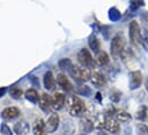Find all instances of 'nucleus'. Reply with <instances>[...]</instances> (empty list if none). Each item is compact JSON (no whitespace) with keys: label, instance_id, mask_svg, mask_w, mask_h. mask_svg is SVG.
Segmentation results:
<instances>
[{"label":"nucleus","instance_id":"13","mask_svg":"<svg viewBox=\"0 0 148 135\" xmlns=\"http://www.w3.org/2000/svg\"><path fill=\"white\" fill-rule=\"evenodd\" d=\"M39 106L44 110V111H48L52 106V99L47 95V94H41L39 97Z\"/></svg>","mask_w":148,"mask_h":135},{"label":"nucleus","instance_id":"22","mask_svg":"<svg viewBox=\"0 0 148 135\" xmlns=\"http://www.w3.org/2000/svg\"><path fill=\"white\" fill-rule=\"evenodd\" d=\"M139 41L148 50V31L146 29H141L139 31Z\"/></svg>","mask_w":148,"mask_h":135},{"label":"nucleus","instance_id":"5","mask_svg":"<svg viewBox=\"0 0 148 135\" xmlns=\"http://www.w3.org/2000/svg\"><path fill=\"white\" fill-rule=\"evenodd\" d=\"M59 121H60L59 116H58L56 113H52L51 117L48 118L47 123L45 124L47 133H53L54 131H56V128L59 127Z\"/></svg>","mask_w":148,"mask_h":135},{"label":"nucleus","instance_id":"11","mask_svg":"<svg viewBox=\"0 0 148 135\" xmlns=\"http://www.w3.org/2000/svg\"><path fill=\"white\" fill-rule=\"evenodd\" d=\"M90 79H91L92 84H93L94 86H97V87H101V86H103V85L106 84V79H105L103 74L100 73V72H98V71L93 72V73L91 74V78H90Z\"/></svg>","mask_w":148,"mask_h":135},{"label":"nucleus","instance_id":"6","mask_svg":"<svg viewBox=\"0 0 148 135\" xmlns=\"http://www.w3.org/2000/svg\"><path fill=\"white\" fill-rule=\"evenodd\" d=\"M143 82V76L139 71H132L130 73V88L137 89Z\"/></svg>","mask_w":148,"mask_h":135},{"label":"nucleus","instance_id":"25","mask_svg":"<svg viewBox=\"0 0 148 135\" xmlns=\"http://www.w3.org/2000/svg\"><path fill=\"white\" fill-rule=\"evenodd\" d=\"M71 65H73V63H71V61L69 59H62L59 62V67L61 68L62 70H69Z\"/></svg>","mask_w":148,"mask_h":135},{"label":"nucleus","instance_id":"28","mask_svg":"<svg viewBox=\"0 0 148 135\" xmlns=\"http://www.w3.org/2000/svg\"><path fill=\"white\" fill-rule=\"evenodd\" d=\"M143 5H144V1L143 0H131L130 1V7H131L132 10H137Z\"/></svg>","mask_w":148,"mask_h":135},{"label":"nucleus","instance_id":"14","mask_svg":"<svg viewBox=\"0 0 148 135\" xmlns=\"http://www.w3.org/2000/svg\"><path fill=\"white\" fill-rule=\"evenodd\" d=\"M29 124L25 121H20L14 126V131L17 135H25L29 133Z\"/></svg>","mask_w":148,"mask_h":135},{"label":"nucleus","instance_id":"21","mask_svg":"<svg viewBox=\"0 0 148 135\" xmlns=\"http://www.w3.org/2000/svg\"><path fill=\"white\" fill-rule=\"evenodd\" d=\"M88 45L91 47V49L94 52V53H98L99 49H100V42L98 40V38L95 35H91L90 39H88Z\"/></svg>","mask_w":148,"mask_h":135},{"label":"nucleus","instance_id":"24","mask_svg":"<svg viewBox=\"0 0 148 135\" xmlns=\"http://www.w3.org/2000/svg\"><path fill=\"white\" fill-rule=\"evenodd\" d=\"M9 94H10V96L13 97V99H15V100H20L21 97H22V91L20 89V88H17V87H14V88H12L10 91H9Z\"/></svg>","mask_w":148,"mask_h":135},{"label":"nucleus","instance_id":"18","mask_svg":"<svg viewBox=\"0 0 148 135\" xmlns=\"http://www.w3.org/2000/svg\"><path fill=\"white\" fill-rule=\"evenodd\" d=\"M106 119H107V118H106V117H105L102 113L98 115V116L95 117L94 121H93V125H94V127H95V128H98V130H102V128H105Z\"/></svg>","mask_w":148,"mask_h":135},{"label":"nucleus","instance_id":"1","mask_svg":"<svg viewBox=\"0 0 148 135\" xmlns=\"http://www.w3.org/2000/svg\"><path fill=\"white\" fill-rule=\"evenodd\" d=\"M68 109L71 116H80L85 111V104L78 96H70L68 100Z\"/></svg>","mask_w":148,"mask_h":135},{"label":"nucleus","instance_id":"30","mask_svg":"<svg viewBox=\"0 0 148 135\" xmlns=\"http://www.w3.org/2000/svg\"><path fill=\"white\" fill-rule=\"evenodd\" d=\"M1 133H2V135H13V133L10 132V128L6 124L1 125Z\"/></svg>","mask_w":148,"mask_h":135},{"label":"nucleus","instance_id":"32","mask_svg":"<svg viewBox=\"0 0 148 135\" xmlns=\"http://www.w3.org/2000/svg\"><path fill=\"white\" fill-rule=\"evenodd\" d=\"M79 93H82V94H84V95L88 96V95L91 94V89H90L88 87L84 86V88H80V89H79Z\"/></svg>","mask_w":148,"mask_h":135},{"label":"nucleus","instance_id":"23","mask_svg":"<svg viewBox=\"0 0 148 135\" xmlns=\"http://www.w3.org/2000/svg\"><path fill=\"white\" fill-rule=\"evenodd\" d=\"M25 97L32 103H37L38 102V93L36 89H29L25 93Z\"/></svg>","mask_w":148,"mask_h":135},{"label":"nucleus","instance_id":"2","mask_svg":"<svg viewBox=\"0 0 148 135\" xmlns=\"http://www.w3.org/2000/svg\"><path fill=\"white\" fill-rule=\"evenodd\" d=\"M68 71L71 74V77L74 78L76 81H78V82H85V81H87L91 78V74H90L88 70L85 69V68L77 67V65L73 64Z\"/></svg>","mask_w":148,"mask_h":135},{"label":"nucleus","instance_id":"8","mask_svg":"<svg viewBox=\"0 0 148 135\" xmlns=\"http://www.w3.org/2000/svg\"><path fill=\"white\" fill-rule=\"evenodd\" d=\"M64 101H66V96L62 93H55L52 97V106L55 110H60L63 108Z\"/></svg>","mask_w":148,"mask_h":135},{"label":"nucleus","instance_id":"15","mask_svg":"<svg viewBox=\"0 0 148 135\" xmlns=\"http://www.w3.org/2000/svg\"><path fill=\"white\" fill-rule=\"evenodd\" d=\"M115 117H116V120H117V121H121V123H127V121H130V120L132 119L131 115L127 113V112L124 111V110H118V111H116V112H115Z\"/></svg>","mask_w":148,"mask_h":135},{"label":"nucleus","instance_id":"10","mask_svg":"<svg viewBox=\"0 0 148 135\" xmlns=\"http://www.w3.org/2000/svg\"><path fill=\"white\" fill-rule=\"evenodd\" d=\"M58 84H59V85L62 87V89H64L67 93H70V92L74 89L71 82L69 81V79H68L64 74H59V76H58Z\"/></svg>","mask_w":148,"mask_h":135},{"label":"nucleus","instance_id":"26","mask_svg":"<svg viewBox=\"0 0 148 135\" xmlns=\"http://www.w3.org/2000/svg\"><path fill=\"white\" fill-rule=\"evenodd\" d=\"M109 18H110L111 21H118L119 18H121V13L116 9V8H111L110 10H109Z\"/></svg>","mask_w":148,"mask_h":135},{"label":"nucleus","instance_id":"33","mask_svg":"<svg viewBox=\"0 0 148 135\" xmlns=\"http://www.w3.org/2000/svg\"><path fill=\"white\" fill-rule=\"evenodd\" d=\"M6 93V88H0V96H3Z\"/></svg>","mask_w":148,"mask_h":135},{"label":"nucleus","instance_id":"29","mask_svg":"<svg viewBox=\"0 0 148 135\" xmlns=\"http://www.w3.org/2000/svg\"><path fill=\"white\" fill-rule=\"evenodd\" d=\"M138 133L140 135H148V127L144 124L138 125Z\"/></svg>","mask_w":148,"mask_h":135},{"label":"nucleus","instance_id":"31","mask_svg":"<svg viewBox=\"0 0 148 135\" xmlns=\"http://www.w3.org/2000/svg\"><path fill=\"white\" fill-rule=\"evenodd\" d=\"M119 97H121V94H119L118 92H114L110 96V99H111V101L112 102H118Z\"/></svg>","mask_w":148,"mask_h":135},{"label":"nucleus","instance_id":"16","mask_svg":"<svg viewBox=\"0 0 148 135\" xmlns=\"http://www.w3.org/2000/svg\"><path fill=\"white\" fill-rule=\"evenodd\" d=\"M44 86L46 89H52L54 87V77L52 74L51 71L46 72L45 73V77H44Z\"/></svg>","mask_w":148,"mask_h":135},{"label":"nucleus","instance_id":"35","mask_svg":"<svg viewBox=\"0 0 148 135\" xmlns=\"http://www.w3.org/2000/svg\"><path fill=\"white\" fill-rule=\"evenodd\" d=\"M98 135H107V134H106L105 132H99V134H98Z\"/></svg>","mask_w":148,"mask_h":135},{"label":"nucleus","instance_id":"12","mask_svg":"<svg viewBox=\"0 0 148 135\" xmlns=\"http://www.w3.org/2000/svg\"><path fill=\"white\" fill-rule=\"evenodd\" d=\"M18 115H20V110H18L17 108H15V106L6 108V109L2 111V113H1V116H2L3 119H14V118H16Z\"/></svg>","mask_w":148,"mask_h":135},{"label":"nucleus","instance_id":"17","mask_svg":"<svg viewBox=\"0 0 148 135\" xmlns=\"http://www.w3.org/2000/svg\"><path fill=\"white\" fill-rule=\"evenodd\" d=\"M46 133V126H45V123L39 119L36 121L35 126H34V134L35 135H44Z\"/></svg>","mask_w":148,"mask_h":135},{"label":"nucleus","instance_id":"4","mask_svg":"<svg viewBox=\"0 0 148 135\" xmlns=\"http://www.w3.org/2000/svg\"><path fill=\"white\" fill-rule=\"evenodd\" d=\"M123 45H124V42H123L122 37H119V35L114 37L112 40H111V45H110L111 54L114 56H117L118 54H121L122 50H123Z\"/></svg>","mask_w":148,"mask_h":135},{"label":"nucleus","instance_id":"19","mask_svg":"<svg viewBox=\"0 0 148 135\" xmlns=\"http://www.w3.org/2000/svg\"><path fill=\"white\" fill-rule=\"evenodd\" d=\"M97 62H98V64L101 65V67L107 65V64L109 63V56H108V54H107L106 52L99 53L98 56H97Z\"/></svg>","mask_w":148,"mask_h":135},{"label":"nucleus","instance_id":"20","mask_svg":"<svg viewBox=\"0 0 148 135\" xmlns=\"http://www.w3.org/2000/svg\"><path fill=\"white\" fill-rule=\"evenodd\" d=\"M80 127H82V130H83L84 132L90 133V132L93 130L94 125H93V121H91V120L87 119V118H84V119H82V121H80Z\"/></svg>","mask_w":148,"mask_h":135},{"label":"nucleus","instance_id":"27","mask_svg":"<svg viewBox=\"0 0 148 135\" xmlns=\"http://www.w3.org/2000/svg\"><path fill=\"white\" fill-rule=\"evenodd\" d=\"M146 116H147V108L146 106H141L137 112V118L139 120H145Z\"/></svg>","mask_w":148,"mask_h":135},{"label":"nucleus","instance_id":"7","mask_svg":"<svg viewBox=\"0 0 148 135\" xmlns=\"http://www.w3.org/2000/svg\"><path fill=\"white\" fill-rule=\"evenodd\" d=\"M129 35L132 44L137 45V40L139 39V24L136 21H132L129 27Z\"/></svg>","mask_w":148,"mask_h":135},{"label":"nucleus","instance_id":"3","mask_svg":"<svg viewBox=\"0 0 148 135\" xmlns=\"http://www.w3.org/2000/svg\"><path fill=\"white\" fill-rule=\"evenodd\" d=\"M78 61L79 63L85 68H94V62H93V59H92V55L91 53L83 48L79 53H78Z\"/></svg>","mask_w":148,"mask_h":135},{"label":"nucleus","instance_id":"34","mask_svg":"<svg viewBox=\"0 0 148 135\" xmlns=\"http://www.w3.org/2000/svg\"><path fill=\"white\" fill-rule=\"evenodd\" d=\"M145 86H146V89H147V92H148V77H147V79H146V81H145Z\"/></svg>","mask_w":148,"mask_h":135},{"label":"nucleus","instance_id":"9","mask_svg":"<svg viewBox=\"0 0 148 135\" xmlns=\"http://www.w3.org/2000/svg\"><path fill=\"white\" fill-rule=\"evenodd\" d=\"M105 128L108 131V132H110L111 134L114 135H117L119 133V125H118V123L116 121V120H114L112 118H107L106 119V124H105Z\"/></svg>","mask_w":148,"mask_h":135}]
</instances>
